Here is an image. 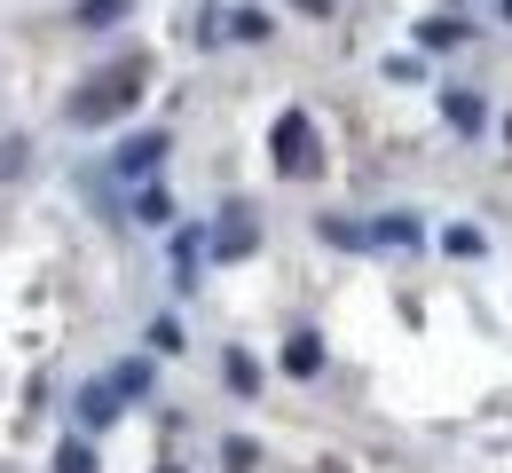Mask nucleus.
Returning <instances> with one entry per match:
<instances>
[{"instance_id":"0eeeda50","label":"nucleus","mask_w":512,"mask_h":473,"mask_svg":"<svg viewBox=\"0 0 512 473\" xmlns=\"http://www.w3.org/2000/svg\"><path fill=\"white\" fill-rule=\"evenodd\" d=\"M505 16H512V0H505Z\"/></svg>"},{"instance_id":"20e7f679","label":"nucleus","mask_w":512,"mask_h":473,"mask_svg":"<svg viewBox=\"0 0 512 473\" xmlns=\"http://www.w3.org/2000/svg\"><path fill=\"white\" fill-rule=\"evenodd\" d=\"M442 111H449V119H457V127H465V135H473V127H481V103H473V95H449Z\"/></svg>"},{"instance_id":"f257e3e1","label":"nucleus","mask_w":512,"mask_h":473,"mask_svg":"<svg viewBox=\"0 0 512 473\" xmlns=\"http://www.w3.org/2000/svg\"><path fill=\"white\" fill-rule=\"evenodd\" d=\"M134 87H142V71H111V87H95V95H79L71 103V119H111V111H127Z\"/></svg>"},{"instance_id":"39448f33","label":"nucleus","mask_w":512,"mask_h":473,"mask_svg":"<svg viewBox=\"0 0 512 473\" xmlns=\"http://www.w3.org/2000/svg\"><path fill=\"white\" fill-rule=\"evenodd\" d=\"M284 363H292V371H316L323 347H316V339H292V347H284Z\"/></svg>"},{"instance_id":"f03ea898","label":"nucleus","mask_w":512,"mask_h":473,"mask_svg":"<svg viewBox=\"0 0 512 473\" xmlns=\"http://www.w3.org/2000/svg\"><path fill=\"white\" fill-rule=\"evenodd\" d=\"M276 166H284V174H316V135H308V119H284V127H276Z\"/></svg>"},{"instance_id":"423d86ee","label":"nucleus","mask_w":512,"mask_h":473,"mask_svg":"<svg viewBox=\"0 0 512 473\" xmlns=\"http://www.w3.org/2000/svg\"><path fill=\"white\" fill-rule=\"evenodd\" d=\"M119 8H127V0H79V24H111Z\"/></svg>"},{"instance_id":"7ed1b4c3","label":"nucleus","mask_w":512,"mask_h":473,"mask_svg":"<svg viewBox=\"0 0 512 473\" xmlns=\"http://www.w3.org/2000/svg\"><path fill=\"white\" fill-rule=\"evenodd\" d=\"M158 150H166V135H142V142L127 150V174H142V166H158Z\"/></svg>"}]
</instances>
